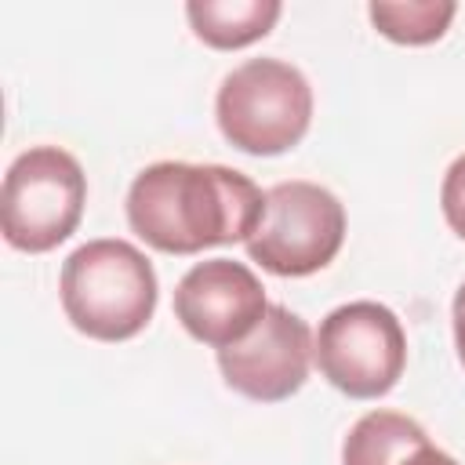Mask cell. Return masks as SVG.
Segmentation results:
<instances>
[{
	"label": "cell",
	"instance_id": "obj_2",
	"mask_svg": "<svg viewBox=\"0 0 465 465\" xmlns=\"http://www.w3.org/2000/svg\"><path fill=\"white\" fill-rule=\"evenodd\" d=\"M65 320L94 341H127L156 312V269L127 240H87L62 262Z\"/></svg>",
	"mask_w": 465,
	"mask_h": 465
},
{
	"label": "cell",
	"instance_id": "obj_9",
	"mask_svg": "<svg viewBox=\"0 0 465 465\" xmlns=\"http://www.w3.org/2000/svg\"><path fill=\"white\" fill-rule=\"evenodd\" d=\"M280 15H283L280 0H193L185 4V18L196 40L218 51H240L269 36Z\"/></svg>",
	"mask_w": 465,
	"mask_h": 465
},
{
	"label": "cell",
	"instance_id": "obj_11",
	"mask_svg": "<svg viewBox=\"0 0 465 465\" xmlns=\"http://www.w3.org/2000/svg\"><path fill=\"white\" fill-rule=\"evenodd\" d=\"M367 15L385 40L407 44V47H425L447 33V25L458 15V4H450V0H407V4L374 0L367 7Z\"/></svg>",
	"mask_w": 465,
	"mask_h": 465
},
{
	"label": "cell",
	"instance_id": "obj_13",
	"mask_svg": "<svg viewBox=\"0 0 465 465\" xmlns=\"http://www.w3.org/2000/svg\"><path fill=\"white\" fill-rule=\"evenodd\" d=\"M450 323H454V349H458V360H461V367H465V280H461V287L454 291Z\"/></svg>",
	"mask_w": 465,
	"mask_h": 465
},
{
	"label": "cell",
	"instance_id": "obj_10",
	"mask_svg": "<svg viewBox=\"0 0 465 465\" xmlns=\"http://www.w3.org/2000/svg\"><path fill=\"white\" fill-rule=\"evenodd\" d=\"M421 443H429V432L414 418L400 411H371L349 429L341 465H400Z\"/></svg>",
	"mask_w": 465,
	"mask_h": 465
},
{
	"label": "cell",
	"instance_id": "obj_14",
	"mask_svg": "<svg viewBox=\"0 0 465 465\" xmlns=\"http://www.w3.org/2000/svg\"><path fill=\"white\" fill-rule=\"evenodd\" d=\"M400 465H458L447 450H440V447H432V443H421L418 450H411Z\"/></svg>",
	"mask_w": 465,
	"mask_h": 465
},
{
	"label": "cell",
	"instance_id": "obj_1",
	"mask_svg": "<svg viewBox=\"0 0 465 465\" xmlns=\"http://www.w3.org/2000/svg\"><path fill=\"white\" fill-rule=\"evenodd\" d=\"M265 214V193L232 167L160 160L127 189V225L163 254H200L222 243H247Z\"/></svg>",
	"mask_w": 465,
	"mask_h": 465
},
{
	"label": "cell",
	"instance_id": "obj_6",
	"mask_svg": "<svg viewBox=\"0 0 465 465\" xmlns=\"http://www.w3.org/2000/svg\"><path fill=\"white\" fill-rule=\"evenodd\" d=\"M345 243V207L316 182H276L265 193V214L247 240V258L272 276H312L334 262Z\"/></svg>",
	"mask_w": 465,
	"mask_h": 465
},
{
	"label": "cell",
	"instance_id": "obj_4",
	"mask_svg": "<svg viewBox=\"0 0 465 465\" xmlns=\"http://www.w3.org/2000/svg\"><path fill=\"white\" fill-rule=\"evenodd\" d=\"M87 203V174L80 160L58 145H33L4 174L0 229L15 251L44 254L65 243Z\"/></svg>",
	"mask_w": 465,
	"mask_h": 465
},
{
	"label": "cell",
	"instance_id": "obj_3",
	"mask_svg": "<svg viewBox=\"0 0 465 465\" xmlns=\"http://www.w3.org/2000/svg\"><path fill=\"white\" fill-rule=\"evenodd\" d=\"M214 120L232 149L280 156L309 134L312 87L283 58H247L225 73L214 94Z\"/></svg>",
	"mask_w": 465,
	"mask_h": 465
},
{
	"label": "cell",
	"instance_id": "obj_8",
	"mask_svg": "<svg viewBox=\"0 0 465 465\" xmlns=\"http://www.w3.org/2000/svg\"><path fill=\"white\" fill-rule=\"evenodd\" d=\"M265 287L262 280L232 258L196 262L174 287V316L189 338L229 349L243 341L265 316Z\"/></svg>",
	"mask_w": 465,
	"mask_h": 465
},
{
	"label": "cell",
	"instance_id": "obj_7",
	"mask_svg": "<svg viewBox=\"0 0 465 465\" xmlns=\"http://www.w3.org/2000/svg\"><path fill=\"white\" fill-rule=\"evenodd\" d=\"M312 331L287 305H269L262 323L236 345L218 349V371L225 385L258 403H280L294 396L312 367Z\"/></svg>",
	"mask_w": 465,
	"mask_h": 465
},
{
	"label": "cell",
	"instance_id": "obj_12",
	"mask_svg": "<svg viewBox=\"0 0 465 465\" xmlns=\"http://www.w3.org/2000/svg\"><path fill=\"white\" fill-rule=\"evenodd\" d=\"M440 207H443L447 225L465 240V153L454 156V163H450L447 174H443V185H440Z\"/></svg>",
	"mask_w": 465,
	"mask_h": 465
},
{
	"label": "cell",
	"instance_id": "obj_5",
	"mask_svg": "<svg viewBox=\"0 0 465 465\" xmlns=\"http://www.w3.org/2000/svg\"><path fill=\"white\" fill-rule=\"evenodd\" d=\"M312 360L320 374L352 400L392 392L407 367V334L381 302H345L320 320Z\"/></svg>",
	"mask_w": 465,
	"mask_h": 465
}]
</instances>
